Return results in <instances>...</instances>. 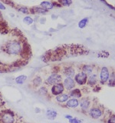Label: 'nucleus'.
I'll return each instance as SVG.
<instances>
[{
    "mask_svg": "<svg viewBox=\"0 0 115 123\" xmlns=\"http://www.w3.org/2000/svg\"><path fill=\"white\" fill-rule=\"evenodd\" d=\"M2 50L9 55H22L26 59L30 55V47L29 45L19 39H12L2 46Z\"/></svg>",
    "mask_w": 115,
    "mask_h": 123,
    "instance_id": "f257e3e1",
    "label": "nucleus"
},
{
    "mask_svg": "<svg viewBox=\"0 0 115 123\" xmlns=\"http://www.w3.org/2000/svg\"><path fill=\"white\" fill-rule=\"evenodd\" d=\"M62 82V76L57 72H54L50 75L47 79L45 80V84L47 86H53V85L61 83Z\"/></svg>",
    "mask_w": 115,
    "mask_h": 123,
    "instance_id": "f03ea898",
    "label": "nucleus"
},
{
    "mask_svg": "<svg viewBox=\"0 0 115 123\" xmlns=\"http://www.w3.org/2000/svg\"><path fill=\"white\" fill-rule=\"evenodd\" d=\"M64 91V87L62 83H58V84H55L52 86L51 93L54 96H57V95L62 94Z\"/></svg>",
    "mask_w": 115,
    "mask_h": 123,
    "instance_id": "7ed1b4c3",
    "label": "nucleus"
},
{
    "mask_svg": "<svg viewBox=\"0 0 115 123\" xmlns=\"http://www.w3.org/2000/svg\"><path fill=\"white\" fill-rule=\"evenodd\" d=\"M75 81L78 85L83 86V85L86 84L87 81V75L83 72H80L78 73H77L75 76Z\"/></svg>",
    "mask_w": 115,
    "mask_h": 123,
    "instance_id": "20e7f679",
    "label": "nucleus"
},
{
    "mask_svg": "<svg viewBox=\"0 0 115 123\" xmlns=\"http://www.w3.org/2000/svg\"><path fill=\"white\" fill-rule=\"evenodd\" d=\"M62 84L65 89L68 91H71L75 87V81L72 78H65Z\"/></svg>",
    "mask_w": 115,
    "mask_h": 123,
    "instance_id": "39448f33",
    "label": "nucleus"
},
{
    "mask_svg": "<svg viewBox=\"0 0 115 123\" xmlns=\"http://www.w3.org/2000/svg\"><path fill=\"white\" fill-rule=\"evenodd\" d=\"M103 112H102V110L100 109L98 107H93L91 108L89 111V115L91 118H100L102 115Z\"/></svg>",
    "mask_w": 115,
    "mask_h": 123,
    "instance_id": "423d86ee",
    "label": "nucleus"
},
{
    "mask_svg": "<svg viewBox=\"0 0 115 123\" xmlns=\"http://www.w3.org/2000/svg\"><path fill=\"white\" fill-rule=\"evenodd\" d=\"M63 74L66 76V78H72L75 76V69L72 66H68L63 68Z\"/></svg>",
    "mask_w": 115,
    "mask_h": 123,
    "instance_id": "0eeeda50",
    "label": "nucleus"
},
{
    "mask_svg": "<svg viewBox=\"0 0 115 123\" xmlns=\"http://www.w3.org/2000/svg\"><path fill=\"white\" fill-rule=\"evenodd\" d=\"M48 10L43 9L42 7L39 6H34L30 9L31 14H37V15H45L48 13Z\"/></svg>",
    "mask_w": 115,
    "mask_h": 123,
    "instance_id": "6e6552de",
    "label": "nucleus"
},
{
    "mask_svg": "<svg viewBox=\"0 0 115 123\" xmlns=\"http://www.w3.org/2000/svg\"><path fill=\"white\" fill-rule=\"evenodd\" d=\"M101 80L102 82H107V80L109 79V72L108 69H107L106 67H103L101 68Z\"/></svg>",
    "mask_w": 115,
    "mask_h": 123,
    "instance_id": "1a4fd4ad",
    "label": "nucleus"
},
{
    "mask_svg": "<svg viewBox=\"0 0 115 123\" xmlns=\"http://www.w3.org/2000/svg\"><path fill=\"white\" fill-rule=\"evenodd\" d=\"M79 105V101L77 98H71L68 99L67 102H66V107L68 108H71V109H74V108H76Z\"/></svg>",
    "mask_w": 115,
    "mask_h": 123,
    "instance_id": "9d476101",
    "label": "nucleus"
},
{
    "mask_svg": "<svg viewBox=\"0 0 115 123\" xmlns=\"http://www.w3.org/2000/svg\"><path fill=\"white\" fill-rule=\"evenodd\" d=\"M91 105L90 101L87 98H81L80 101V107L82 111H86L88 109Z\"/></svg>",
    "mask_w": 115,
    "mask_h": 123,
    "instance_id": "9b49d317",
    "label": "nucleus"
},
{
    "mask_svg": "<svg viewBox=\"0 0 115 123\" xmlns=\"http://www.w3.org/2000/svg\"><path fill=\"white\" fill-rule=\"evenodd\" d=\"M42 82H43V80H42L41 77L39 76V75H36L34 78L32 79V86L34 87V88H38L40 87L41 85H42Z\"/></svg>",
    "mask_w": 115,
    "mask_h": 123,
    "instance_id": "f8f14e48",
    "label": "nucleus"
},
{
    "mask_svg": "<svg viewBox=\"0 0 115 123\" xmlns=\"http://www.w3.org/2000/svg\"><path fill=\"white\" fill-rule=\"evenodd\" d=\"M70 98V96H69L68 94H64V93H62L59 95H57L55 96V99L59 103H63V102H67L68 100Z\"/></svg>",
    "mask_w": 115,
    "mask_h": 123,
    "instance_id": "ddd939ff",
    "label": "nucleus"
},
{
    "mask_svg": "<svg viewBox=\"0 0 115 123\" xmlns=\"http://www.w3.org/2000/svg\"><path fill=\"white\" fill-rule=\"evenodd\" d=\"M40 6L42 7L43 9H46V10H51L54 7H55V5L54 3L52 2H49V1H43L40 3Z\"/></svg>",
    "mask_w": 115,
    "mask_h": 123,
    "instance_id": "4468645a",
    "label": "nucleus"
},
{
    "mask_svg": "<svg viewBox=\"0 0 115 123\" xmlns=\"http://www.w3.org/2000/svg\"><path fill=\"white\" fill-rule=\"evenodd\" d=\"M68 95L70 97L78 98H80V96H81V92H80V90L78 89V88H75V89H74V90L73 89L71 90Z\"/></svg>",
    "mask_w": 115,
    "mask_h": 123,
    "instance_id": "2eb2a0df",
    "label": "nucleus"
},
{
    "mask_svg": "<svg viewBox=\"0 0 115 123\" xmlns=\"http://www.w3.org/2000/svg\"><path fill=\"white\" fill-rule=\"evenodd\" d=\"M57 111H54V110H51V109H48L46 111V116L48 119L50 120H54L56 117H57Z\"/></svg>",
    "mask_w": 115,
    "mask_h": 123,
    "instance_id": "dca6fc26",
    "label": "nucleus"
},
{
    "mask_svg": "<svg viewBox=\"0 0 115 123\" xmlns=\"http://www.w3.org/2000/svg\"><path fill=\"white\" fill-rule=\"evenodd\" d=\"M28 79V77L25 75H18V77L15 79V82H16L18 85H22L25 82V81Z\"/></svg>",
    "mask_w": 115,
    "mask_h": 123,
    "instance_id": "f3484780",
    "label": "nucleus"
},
{
    "mask_svg": "<svg viewBox=\"0 0 115 123\" xmlns=\"http://www.w3.org/2000/svg\"><path fill=\"white\" fill-rule=\"evenodd\" d=\"M87 82V84L90 85V86H94V85L97 83V75L96 74L91 75Z\"/></svg>",
    "mask_w": 115,
    "mask_h": 123,
    "instance_id": "a211bd4d",
    "label": "nucleus"
},
{
    "mask_svg": "<svg viewBox=\"0 0 115 123\" xmlns=\"http://www.w3.org/2000/svg\"><path fill=\"white\" fill-rule=\"evenodd\" d=\"M22 21L27 25H32L34 23V19H33V18L31 17L30 15H26V16H25L23 18Z\"/></svg>",
    "mask_w": 115,
    "mask_h": 123,
    "instance_id": "6ab92c4d",
    "label": "nucleus"
},
{
    "mask_svg": "<svg viewBox=\"0 0 115 123\" xmlns=\"http://www.w3.org/2000/svg\"><path fill=\"white\" fill-rule=\"evenodd\" d=\"M81 72H84L87 75H90V74H91V72H93V67L91 66V65H84V66L82 67Z\"/></svg>",
    "mask_w": 115,
    "mask_h": 123,
    "instance_id": "aec40b11",
    "label": "nucleus"
},
{
    "mask_svg": "<svg viewBox=\"0 0 115 123\" xmlns=\"http://www.w3.org/2000/svg\"><path fill=\"white\" fill-rule=\"evenodd\" d=\"M38 94H40L41 95L45 96L48 94V90L45 86H41L39 88V89L38 90Z\"/></svg>",
    "mask_w": 115,
    "mask_h": 123,
    "instance_id": "412c9836",
    "label": "nucleus"
},
{
    "mask_svg": "<svg viewBox=\"0 0 115 123\" xmlns=\"http://www.w3.org/2000/svg\"><path fill=\"white\" fill-rule=\"evenodd\" d=\"M18 11L19 12H21L22 14H25V15H29L30 13V9H29V8L26 6H20L19 8H18Z\"/></svg>",
    "mask_w": 115,
    "mask_h": 123,
    "instance_id": "4be33fe9",
    "label": "nucleus"
},
{
    "mask_svg": "<svg viewBox=\"0 0 115 123\" xmlns=\"http://www.w3.org/2000/svg\"><path fill=\"white\" fill-rule=\"evenodd\" d=\"M87 22H88V18H84L81 19V20L78 22V27L80 29L84 28V27L86 26V25L87 24Z\"/></svg>",
    "mask_w": 115,
    "mask_h": 123,
    "instance_id": "5701e85b",
    "label": "nucleus"
},
{
    "mask_svg": "<svg viewBox=\"0 0 115 123\" xmlns=\"http://www.w3.org/2000/svg\"><path fill=\"white\" fill-rule=\"evenodd\" d=\"M58 2L60 3L61 6H69L72 3V1L71 0H58Z\"/></svg>",
    "mask_w": 115,
    "mask_h": 123,
    "instance_id": "b1692460",
    "label": "nucleus"
},
{
    "mask_svg": "<svg viewBox=\"0 0 115 123\" xmlns=\"http://www.w3.org/2000/svg\"><path fill=\"white\" fill-rule=\"evenodd\" d=\"M69 123H81V121L79 120V119H78V118H72L71 119L69 120Z\"/></svg>",
    "mask_w": 115,
    "mask_h": 123,
    "instance_id": "393cba45",
    "label": "nucleus"
},
{
    "mask_svg": "<svg viewBox=\"0 0 115 123\" xmlns=\"http://www.w3.org/2000/svg\"><path fill=\"white\" fill-rule=\"evenodd\" d=\"M107 123H115V115H112L110 116L107 121Z\"/></svg>",
    "mask_w": 115,
    "mask_h": 123,
    "instance_id": "a878e982",
    "label": "nucleus"
},
{
    "mask_svg": "<svg viewBox=\"0 0 115 123\" xmlns=\"http://www.w3.org/2000/svg\"><path fill=\"white\" fill-rule=\"evenodd\" d=\"M38 22H39L41 25L45 24V22H46V18H45V17H41L39 18V21H38Z\"/></svg>",
    "mask_w": 115,
    "mask_h": 123,
    "instance_id": "bb28decb",
    "label": "nucleus"
},
{
    "mask_svg": "<svg viewBox=\"0 0 115 123\" xmlns=\"http://www.w3.org/2000/svg\"><path fill=\"white\" fill-rule=\"evenodd\" d=\"M6 7L5 6V5L0 1V10H2V11H4V10H6Z\"/></svg>",
    "mask_w": 115,
    "mask_h": 123,
    "instance_id": "cd10ccee",
    "label": "nucleus"
},
{
    "mask_svg": "<svg viewBox=\"0 0 115 123\" xmlns=\"http://www.w3.org/2000/svg\"><path fill=\"white\" fill-rule=\"evenodd\" d=\"M39 18H40V17L38 16V15H35V16H34V18H33V19H34V23L38 22V21H39Z\"/></svg>",
    "mask_w": 115,
    "mask_h": 123,
    "instance_id": "c85d7f7f",
    "label": "nucleus"
},
{
    "mask_svg": "<svg viewBox=\"0 0 115 123\" xmlns=\"http://www.w3.org/2000/svg\"><path fill=\"white\" fill-rule=\"evenodd\" d=\"M64 118H67V119H69V120H70V119H71L73 117L71 116V115H64Z\"/></svg>",
    "mask_w": 115,
    "mask_h": 123,
    "instance_id": "c756f323",
    "label": "nucleus"
},
{
    "mask_svg": "<svg viewBox=\"0 0 115 123\" xmlns=\"http://www.w3.org/2000/svg\"><path fill=\"white\" fill-rule=\"evenodd\" d=\"M34 110H35L36 113H40L41 112V109H39V108H36V109H34Z\"/></svg>",
    "mask_w": 115,
    "mask_h": 123,
    "instance_id": "7c9ffc66",
    "label": "nucleus"
},
{
    "mask_svg": "<svg viewBox=\"0 0 115 123\" xmlns=\"http://www.w3.org/2000/svg\"><path fill=\"white\" fill-rule=\"evenodd\" d=\"M55 29H52V28H50L49 29H48V32H55Z\"/></svg>",
    "mask_w": 115,
    "mask_h": 123,
    "instance_id": "2f4dec72",
    "label": "nucleus"
},
{
    "mask_svg": "<svg viewBox=\"0 0 115 123\" xmlns=\"http://www.w3.org/2000/svg\"><path fill=\"white\" fill-rule=\"evenodd\" d=\"M52 18L53 19H55V18L56 19L57 16H56V15H52Z\"/></svg>",
    "mask_w": 115,
    "mask_h": 123,
    "instance_id": "473e14b6",
    "label": "nucleus"
}]
</instances>
